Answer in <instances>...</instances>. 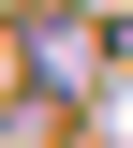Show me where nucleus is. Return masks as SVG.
<instances>
[{
  "label": "nucleus",
  "mask_w": 133,
  "mask_h": 148,
  "mask_svg": "<svg viewBox=\"0 0 133 148\" xmlns=\"http://www.w3.org/2000/svg\"><path fill=\"white\" fill-rule=\"evenodd\" d=\"M30 74H44V89H89V74H104V45H89V30H74V15H59V30H44V45H30Z\"/></svg>",
  "instance_id": "f257e3e1"
}]
</instances>
